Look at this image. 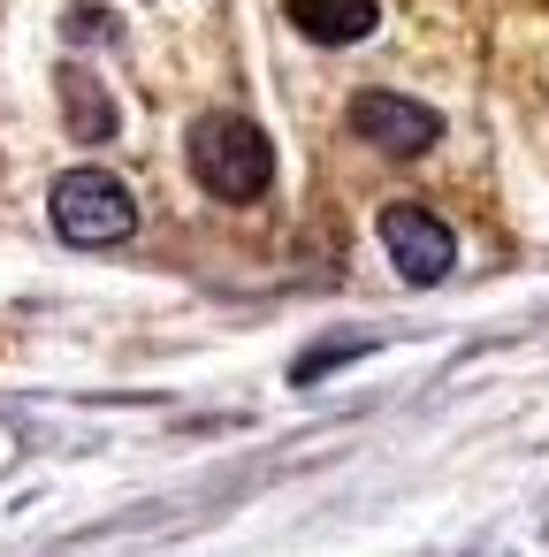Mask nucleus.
I'll use <instances>...</instances> for the list:
<instances>
[{"mask_svg":"<svg viewBox=\"0 0 549 557\" xmlns=\"http://www.w3.org/2000/svg\"><path fill=\"white\" fill-rule=\"evenodd\" d=\"M184 153H191V176H199L214 199L252 207V199L275 184V146H267V131L245 123V115H199Z\"/></svg>","mask_w":549,"mask_h":557,"instance_id":"1","label":"nucleus"},{"mask_svg":"<svg viewBox=\"0 0 549 557\" xmlns=\"http://www.w3.org/2000/svg\"><path fill=\"white\" fill-rule=\"evenodd\" d=\"M290 24L313 47H351L374 32V0H290Z\"/></svg>","mask_w":549,"mask_h":557,"instance_id":"5","label":"nucleus"},{"mask_svg":"<svg viewBox=\"0 0 549 557\" xmlns=\"http://www.w3.org/2000/svg\"><path fill=\"white\" fill-rule=\"evenodd\" d=\"M54 230L70 245H85V252H108V245H123L138 230V199L108 169H70L54 184Z\"/></svg>","mask_w":549,"mask_h":557,"instance_id":"2","label":"nucleus"},{"mask_svg":"<svg viewBox=\"0 0 549 557\" xmlns=\"http://www.w3.org/2000/svg\"><path fill=\"white\" fill-rule=\"evenodd\" d=\"M351 131H359L374 153H389V161H412V153H427V146L442 138V123H435L420 100H404V92H359V100H351Z\"/></svg>","mask_w":549,"mask_h":557,"instance_id":"4","label":"nucleus"},{"mask_svg":"<svg viewBox=\"0 0 549 557\" xmlns=\"http://www.w3.org/2000/svg\"><path fill=\"white\" fill-rule=\"evenodd\" d=\"M62 100H70V131H77L85 146L115 138V100L100 92V77H92L85 62H70V70H62Z\"/></svg>","mask_w":549,"mask_h":557,"instance_id":"6","label":"nucleus"},{"mask_svg":"<svg viewBox=\"0 0 549 557\" xmlns=\"http://www.w3.org/2000/svg\"><path fill=\"white\" fill-rule=\"evenodd\" d=\"M382 245H389V268H397L404 283H420V290L458 268V237H450L427 207H382Z\"/></svg>","mask_w":549,"mask_h":557,"instance_id":"3","label":"nucleus"}]
</instances>
